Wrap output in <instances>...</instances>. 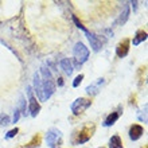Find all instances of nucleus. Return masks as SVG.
Masks as SVG:
<instances>
[{"label": "nucleus", "mask_w": 148, "mask_h": 148, "mask_svg": "<svg viewBox=\"0 0 148 148\" xmlns=\"http://www.w3.org/2000/svg\"><path fill=\"white\" fill-rule=\"evenodd\" d=\"M104 84H105V78L104 77H100L97 78L94 82H92L90 85L86 86V93L89 94V96H97L98 93H100V90H101V88L104 86Z\"/></svg>", "instance_id": "obj_8"}, {"label": "nucleus", "mask_w": 148, "mask_h": 148, "mask_svg": "<svg viewBox=\"0 0 148 148\" xmlns=\"http://www.w3.org/2000/svg\"><path fill=\"white\" fill-rule=\"evenodd\" d=\"M34 89H35V93L38 96V98L40 101H43V93H42V84H40V75H39V71L34 73Z\"/></svg>", "instance_id": "obj_12"}, {"label": "nucleus", "mask_w": 148, "mask_h": 148, "mask_svg": "<svg viewBox=\"0 0 148 148\" xmlns=\"http://www.w3.org/2000/svg\"><path fill=\"white\" fill-rule=\"evenodd\" d=\"M143 133H144V129H143V127H141V125L133 124L132 127L129 128L128 135H129V139H131V140L136 141V140H139V139L143 136Z\"/></svg>", "instance_id": "obj_10"}, {"label": "nucleus", "mask_w": 148, "mask_h": 148, "mask_svg": "<svg viewBox=\"0 0 148 148\" xmlns=\"http://www.w3.org/2000/svg\"><path fill=\"white\" fill-rule=\"evenodd\" d=\"M46 143L50 148H59L62 145V132L57 128H50L46 133Z\"/></svg>", "instance_id": "obj_4"}, {"label": "nucleus", "mask_w": 148, "mask_h": 148, "mask_svg": "<svg viewBox=\"0 0 148 148\" xmlns=\"http://www.w3.org/2000/svg\"><path fill=\"white\" fill-rule=\"evenodd\" d=\"M73 55H74V65L77 67H79L82 63H85L88 61V58H89V49L82 42H77L74 45Z\"/></svg>", "instance_id": "obj_3"}, {"label": "nucleus", "mask_w": 148, "mask_h": 148, "mask_svg": "<svg viewBox=\"0 0 148 148\" xmlns=\"http://www.w3.org/2000/svg\"><path fill=\"white\" fill-rule=\"evenodd\" d=\"M58 85H59V86H62V85H63V79H62L61 77H58Z\"/></svg>", "instance_id": "obj_25"}, {"label": "nucleus", "mask_w": 148, "mask_h": 148, "mask_svg": "<svg viewBox=\"0 0 148 148\" xmlns=\"http://www.w3.org/2000/svg\"><path fill=\"white\" fill-rule=\"evenodd\" d=\"M120 116H121V106H119V110H114V112L110 113L109 116L104 120L102 125H104V127H112V125L114 124L117 120H119V117H120Z\"/></svg>", "instance_id": "obj_11"}, {"label": "nucleus", "mask_w": 148, "mask_h": 148, "mask_svg": "<svg viewBox=\"0 0 148 148\" xmlns=\"http://www.w3.org/2000/svg\"><path fill=\"white\" fill-rule=\"evenodd\" d=\"M94 131H96V125L93 123H89V124L84 125L79 131H75L71 136V143L74 145H79V144H84L86 141L90 140V137L93 136Z\"/></svg>", "instance_id": "obj_2"}, {"label": "nucleus", "mask_w": 148, "mask_h": 148, "mask_svg": "<svg viewBox=\"0 0 148 148\" xmlns=\"http://www.w3.org/2000/svg\"><path fill=\"white\" fill-rule=\"evenodd\" d=\"M147 39V31H144V30H139V31L135 34V36H133L132 39V43L133 46H137V45H140L143 40H145Z\"/></svg>", "instance_id": "obj_15"}, {"label": "nucleus", "mask_w": 148, "mask_h": 148, "mask_svg": "<svg viewBox=\"0 0 148 148\" xmlns=\"http://www.w3.org/2000/svg\"><path fill=\"white\" fill-rule=\"evenodd\" d=\"M39 75H40V84H42L43 101H47L55 92V82H54V79H53L51 71L49 70V67H46V66L40 67Z\"/></svg>", "instance_id": "obj_1"}, {"label": "nucleus", "mask_w": 148, "mask_h": 148, "mask_svg": "<svg viewBox=\"0 0 148 148\" xmlns=\"http://www.w3.org/2000/svg\"><path fill=\"white\" fill-rule=\"evenodd\" d=\"M16 109L20 112V114L27 116V105H26V100H24V97H20L19 102H18V106H16Z\"/></svg>", "instance_id": "obj_18"}, {"label": "nucleus", "mask_w": 148, "mask_h": 148, "mask_svg": "<svg viewBox=\"0 0 148 148\" xmlns=\"http://www.w3.org/2000/svg\"><path fill=\"white\" fill-rule=\"evenodd\" d=\"M40 143H42V137H40L39 133H36L35 136L32 137V140L30 141V143H27V144L24 145V147H22V148H36V147L40 145Z\"/></svg>", "instance_id": "obj_16"}, {"label": "nucleus", "mask_w": 148, "mask_h": 148, "mask_svg": "<svg viewBox=\"0 0 148 148\" xmlns=\"http://www.w3.org/2000/svg\"><path fill=\"white\" fill-rule=\"evenodd\" d=\"M10 123H11V120H10V117H8L7 114H4V113L3 114H0V124L5 127V125H8Z\"/></svg>", "instance_id": "obj_20"}, {"label": "nucleus", "mask_w": 148, "mask_h": 148, "mask_svg": "<svg viewBox=\"0 0 148 148\" xmlns=\"http://www.w3.org/2000/svg\"><path fill=\"white\" fill-rule=\"evenodd\" d=\"M86 38H88V40L90 42V47L93 49V51H100L102 47H104L105 42H106V38H105V36L97 35V34L90 32V31L86 32Z\"/></svg>", "instance_id": "obj_6"}, {"label": "nucleus", "mask_w": 148, "mask_h": 148, "mask_svg": "<svg viewBox=\"0 0 148 148\" xmlns=\"http://www.w3.org/2000/svg\"><path fill=\"white\" fill-rule=\"evenodd\" d=\"M90 105H92V100H90V98L79 97V98H77L75 101H73L70 109H71V112H73L74 116H79V114L85 112Z\"/></svg>", "instance_id": "obj_5"}, {"label": "nucleus", "mask_w": 148, "mask_h": 148, "mask_svg": "<svg viewBox=\"0 0 148 148\" xmlns=\"http://www.w3.org/2000/svg\"><path fill=\"white\" fill-rule=\"evenodd\" d=\"M19 117H20V112L15 108V112H14V117H12V123H14V124H15V123H18Z\"/></svg>", "instance_id": "obj_24"}, {"label": "nucleus", "mask_w": 148, "mask_h": 148, "mask_svg": "<svg viewBox=\"0 0 148 148\" xmlns=\"http://www.w3.org/2000/svg\"><path fill=\"white\" fill-rule=\"evenodd\" d=\"M73 20H74V23H75V26H77L78 28H79V30H81V31H84L86 34V32L89 31V30H88V28L85 27V26H84V24L81 23V22H79V20L77 19V16H73Z\"/></svg>", "instance_id": "obj_19"}, {"label": "nucleus", "mask_w": 148, "mask_h": 148, "mask_svg": "<svg viewBox=\"0 0 148 148\" xmlns=\"http://www.w3.org/2000/svg\"><path fill=\"white\" fill-rule=\"evenodd\" d=\"M129 45H131L129 39H123L121 42H119V45L116 46V55L119 57V58H124V57L128 55Z\"/></svg>", "instance_id": "obj_9"}, {"label": "nucleus", "mask_w": 148, "mask_h": 148, "mask_svg": "<svg viewBox=\"0 0 148 148\" xmlns=\"http://www.w3.org/2000/svg\"><path fill=\"white\" fill-rule=\"evenodd\" d=\"M109 148H124L123 147V141H121L119 135H114L109 139Z\"/></svg>", "instance_id": "obj_17"}, {"label": "nucleus", "mask_w": 148, "mask_h": 148, "mask_svg": "<svg viewBox=\"0 0 148 148\" xmlns=\"http://www.w3.org/2000/svg\"><path fill=\"white\" fill-rule=\"evenodd\" d=\"M98 148H105V147H98Z\"/></svg>", "instance_id": "obj_26"}, {"label": "nucleus", "mask_w": 148, "mask_h": 148, "mask_svg": "<svg viewBox=\"0 0 148 148\" xmlns=\"http://www.w3.org/2000/svg\"><path fill=\"white\" fill-rule=\"evenodd\" d=\"M18 132H19V128H14V129H11V131H8L7 135H5V139H12V137H15L16 135H18Z\"/></svg>", "instance_id": "obj_22"}, {"label": "nucleus", "mask_w": 148, "mask_h": 148, "mask_svg": "<svg viewBox=\"0 0 148 148\" xmlns=\"http://www.w3.org/2000/svg\"><path fill=\"white\" fill-rule=\"evenodd\" d=\"M59 66H61V69H62L65 73L70 77L71 74H73L74 71V66H73V63H71V61L69 58H63L61 59V62H59Z\"/></svg>", "instance_id": "obj_13"}, {"label": "nucleus", "mask_w": 148, "mask_h": 148, "mask_svg": "<svg viewBox=\"0 0 148 148\" xmlns=\"http://www.w3.org/2000/svg\"><path fill=\"white\" fill-rule=\"evenodd\" d=\"M128 18H129V3H125L124 4V11L121 12V15L119 16V19L116 20V23L114 24H124L127 20H128Z\"/></svg>", "instance_id": "obj_14"}, {"label": "nucleus", "mask_w": 148, "mask_h": 148, "mask_svg": "<svg viewBox=\"0 0 148 148\" xmlns=\"http://www.w3.org/2000/svg\"><path fill=\"white\" fill-rule=\"evenodd\" d=\"M82 79H84V74H79V75H77V77L74 78V81H73V88H78V86L81 85Z\"/></svg>", "instance_id": "obj_21"}, {"label": "nucleus", "mask_w": 148, "mask_h": 148, "mask_svg": "<svg viewBox=\"0 0 148 148\" xmlns=\"http://www.w3.org/2000/svg\"><path fill=\"white\" fill-rule=\"evenodd\" d=\"M27 94H28V112L32 117H36L40 112V104L36 101V98L32 94L31 86H27Z\"/></svg>", "instance_id": "obj_7"}, {"label": "nucleus", "mask_w": 148, "mask_h": 148, "mask_svg": "<svg viewBox=\"0 0 148 148\" xmlns=\"http://www.w3.org/2000/svg\"><path fill=\"white\" fill-rule=\"evenodd\" d=\"M139 120L147 123V105H144V109L141 110V113L139 114Z\"/></svg>", "instance_id": "obj_23"}]
</instances>
